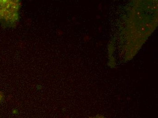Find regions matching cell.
<instances>
[{
  "label": "cell",
  "mask_w": 158,
  "mask_h": 118,
  "mask_svg": "<svg viewBox=\"0 0 158 118\" xmlns=\"http://www.w3.org/2000/svg\"><path fill=\"white\" fill-rule=\"evenodd\" d=\"M2 95H1V93H0V102H1V100H2Z\"/></svg>",
  "instance_id": "2"
},
{
  "label": "cell",
  "mask_w": 158,
  "mask_h": 118,
  "mask_svg": "<svg viewBox=\"0 0 158 118\" xmlns=\"http://www.w3.org/2000/svg\"><path fill=\"white\" fill-rule=\"evenodd\" d=\"M21 3L18 1H0V21L8 26L16 24Z\"/></svg>",
  "instance_id": "1"
}]
</instances>
